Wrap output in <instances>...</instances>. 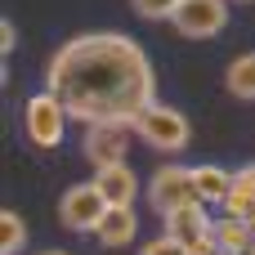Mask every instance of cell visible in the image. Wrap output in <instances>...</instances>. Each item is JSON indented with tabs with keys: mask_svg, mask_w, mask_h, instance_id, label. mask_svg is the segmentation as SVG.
I'll return each mask as SVG.
<instances>
[{
	"mask_svg": "<svg viewBox=\"0 0 255 255\" xmlns=\"http://www.w3.org/2000/svg\"><path fill=\"white\" fill-rule=\"evenodd\" d=\"M130 4H134V13L148 18V22H170L175 9H179V0H130Z\"/></svg>",
	"mask_w": 255,
	"mask_h": 255,
	"instance_id": "obj_16",
	"label": "cell"
},
{
	"mask_svg": "<svg viewBox=\"0 0 255 255\" xmlns=\"http://www.w3.org/2000/svg\"><path fill=\"white\" fill-rule=\"evenodd\" d=\"M233 4H255V0H233Z\"/></svg>",
	"mask_w": 255,
	"mask_h": 255,
	"instance_id": "obj_20",
	"label": "cell"
},
{
	"mask_svg": "<svg viewBox=\"0 0 255 255\" xmlns=\"http://www.w3.org/2000/svg\"><path fill=\"white\" fill-rule=\"evenodd\" d=\"M36 255H67V251H36Z\"/></svg>",
	"mask_w": 255,
	"mask_h": 255,
	"instance_id": "obj_19",
	"label": "cell"
},
{
	"mask_svg": "<svg viewBox=\"0 0 255 255\" xmlns=\"http://www.w3.org/2000/svg\"><path fill=\"white\" fill-rule=\"evenodd\" d=\"M13 45H18V36H13V27H9V18H4V22H0V49L9 54Z\"/></svg>",
	"mask_w": 255,
	"mask_h": 255,
	"instance_id": "obj_18",
	"label": "cell"
},
{
	"mask_svg": "<svg viewBox=\"0 0 255 255\" xmlns=\"http://www.w3.org/2000/svg\"><path fill=\"white\" fill-rule=\"evenodd\" d=\"M224 90H229L233 99L255 103V49L251 54H238V58L224 67Z\"/></svg>",
	"mask_w": 255,
	"mask_h": 255,
	"instance_id": "obj_14",
	"label": "cell"
},
{
	"mask_svg": "<svg viewBox=\"0 0 255 255\" xmlns=\"http://www.w3.org/2000/svg\"><path fill=\"white\" fill-rule=\"evenodd\" d=\"M130 134H134V126H121V121H94V126H85V161L94 170L126 161Z\"/></svg>",
	"mask_w": 255,
	"mask_h": 255,
	"instance_id": "obj_7",
	"label": "cell"
},
{
	"mask_svg": "<svg viewBox=\"0 0 255 255\" xmlns=\"http://www.w3.org/2000/svg\"><path fill=\"white\" fill-rule=\"evenodd\" d=\"M170 27L188 40H211L229 27V0H179Z\"/></svg>",
	"mask_w": 255,
	"mask_h": 255,
	"instance_id": "obj_6",
	"label": "cell"
},
{
	"mask_svg": "<svg viewBox=\"0 0 255 255\" xmlns=\"http://www.w3.org/2000/svg\"><path fill=\"white\" fill-rule=\"evenodd\" d=\"M67 121H72V112H67L63 99L49 94V90H40V94H31V99L22 103V134H27L36 148H45V152L63 143Z\"/></svg>",
	"mask_w": 255,
	"mask_h": 255,
	"instance_id": "obj_2",
	"label": "cell"
},
{
	"mask_svg": "<svg viewBox=\"0 0 255 255\" xmlns=\"http://www.w3.org/2000/svg\"><path fill=\"white\" fill-rule=\"evenodd\" d=\"M103 215H108V202H103V193H99L94 179L90 184H72L58 197V224L67 233H94L103 224Z\"/></svg>",
	"mask_w": 255,
	"mask_h": 255,
	"instance_id": "obj_4",
	"label": "cell"
},
{
	"mask_svg": "<svg viewBox=\"0 0 255 255\" xmlns=\"http://www.w3.org/2000/svg\"><path fill=\"white\" fill-rule=\"evenodd\" d=\"M247 255H255V242H251V251H247Z\"/></svg>",
	"mask_w": 255,
	"mask_h": 255,
	"instance_id": "obj_21",
	"label": "cell"
},
{
	"mask_svg": "<svg viewBox=\"0 0 255 255\" xmlns=\"http://www.w3.org/2000/svg\"><path fill=\"white\" fill-rule=\"evenodd\" d=\"M94 238H99L103 251H126V247L139 238V215H134V206H108V215H103V224L94 229Z\"/></svg>",
	"mask_w": 255,
	"mask_h": 255,
	"instance_id": "obj_10",
	"label": "cell"
},
{
	"mask_svg": "<svg viewBox=\"0 0 255 255\" xmlns=\"http://www.w3.org/2000/svg\"><path fill=\"white\" fill-rule=\"evenodd\" d=\"M224 215H238L255 229V161H247L242 170H233V193L224 202Z\"/></svg>",
	"mask_w": 255,
	"mask_h": 255,
	"instance_id": "obj_12",
	"label": "cell"
},
{
	"mask_svg": "<svg viewBox=\"0 0 255 255\" xmlns=\"http://www.w3.org/2000/svg\"><path fill=\"white\" fill-rule=\"evenodd\" d=\"M94 184H99V193H103L108 206H134V197H139V175L130 170V161L94 170Z\"/></svg>",
	"mask_w": 255,
	"mask_h": 255,
	"instance_id": "obj_9",
	"label": "cell"
},
{
	"mask_svg": "<svg viewBox=\"0 0 255 255\" xmlns=\"http://www.w3.org/2000/svg\"><path fill=\"white\" fill-rule=\"evenodd\" d=\"M148 202H152V211L157 215H170V211H179V206H193V202H202L197 197V184H193V166H161V170H152V179H148Z\"/></svg>",
	"mask_w": 255,
	"mask_h": 255,
	"instance_id": "obj_5",
	"label": "cell"
},
{
	"mask_svg": "<svg viewBox=\"0 0 255 255\" xmlns=\"http://www.w3.org/2000/svg\"><path fill=\"white\" fill-rule=\"evenodd\" d=\"M27 247V224L18 211H0V255H18Z\"/></svg>",
	"mask_w": 255,
	"mask_h": 255,
	"instance_id": "obj_15",
	"label": "cell"
},
{
	"mask_svg": "<svg viewBox=\"0 0 255 255\" xmlns=\"http://www.w3.org/2000/svg\"><path fill=\"white\" fill-rule=\"evenodd\" d=\"M220 255H224V251H220Z\"/></svg>",
	"mask_w": 255,
	"mask_h": 255,
	"instance_id": "obj_22",
	"label": "cell"
},
{
	"mask_svg": "<svg viewBox=\"0 0 255 255\" xmlns=\"http://www.w3.org/2000/svg\"><path fill=\"white\" fill-rule=\"evenodd\" d=\"M139 255H188V247H179L175 238H166V233H161V238H152Z\"/></svg>",
	"mask_w": 255,
	"mask_h": 255,
	"instance_id": "obj_17",
	"label": "cell"
},
{
	"mask_svg": "<svg viewBox=\"0 0 255 255\" xmlns=\"http://www.w3.org/2000/svg\"><path fill=\"white\" fill-rule=\"evenodd\" d=\"M134 134H139L148 148H157V152H184L188 139H193V126H188V117H184L179 108L152 103V108H143V117L134 121Z\"/></svg>",
	"mask_w": 255,
	"mask_h": 255,
	"instance_id": "obj_3",
	"label": "cell"
},
{
	"mask_svg": "<svg viewBox=\"0 0 255 255\" xmlns=\"http://www.w3.org/2000/svg\"><path fill=\"white\" fill-rule=\"evenodd\" d=\"M215 242H220L224 255H247L255 242V229L247 220H238V215H220L215 220Z\"/></svg>",
	"mask_w": 255,
	"mask_h": 255,
	"instance_id": "obj_13",
	"label": "cell"
},
{
	"mask_svg": "<svg viewBox=\"0 0 255 255\" xmlns=\"http://www.w3.org/2000/svg\"><path fill=\"white\" fill-rule=\"evenodd\" d=\"M45 90L58 94L63 108L85 126H94V121L134 126L143 117V108L157 103V72L134 36L81 31L49 54Z\"/></svg>",
	"mask_w": 255,
	"mask_h": 255,
	"instance_id": "obj_1",
	"label": "cell"
},
{
	"mask_svg": "<svg viewBox=\"0 0 255 255\" xmlns=\"http://www.w3.org/2000/svg\"><path fill=\"white\" fill-rule=\"evenodd\" d=\"M193 184H197V197L206 206H224L229 193H233V170H224L215 161H202V166H193Z\"/></svg>",
	"mask_w": 255,
	"mask_h": 255,
	"instance_id": "obj_11",
	"label": "cell"
},
{
	"mask_svg": "<svg viewBox=\"0 0 255 255\" xmlns=\"http://www.w3.org/2000/svg\"><path fill=\"white\" fill-rule=\"evenodd\" d=\"M166 220V238H175L179 247H197L202 238H211L215 233V220L206 215V202H193V206H179V211H170V215H161Z\"/></svg>",
	"mask_w": 255,
	"mask_h": 255,
	"instance_id": "obj_8",
	"label": "cell"
}]
</instances>
